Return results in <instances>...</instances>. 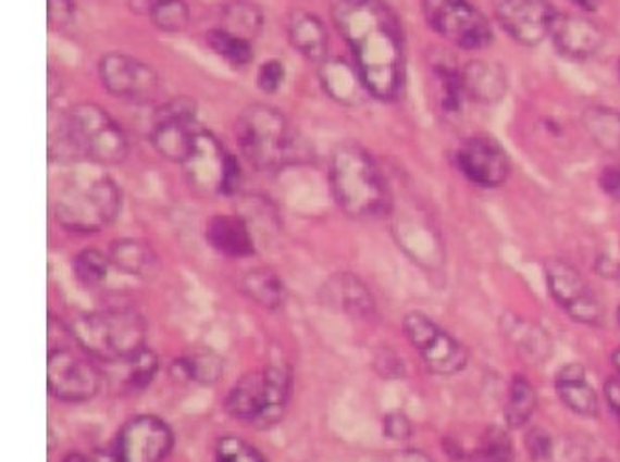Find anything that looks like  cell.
<instances>
[{
	"label": "cell",
	"instance_id": "cell-8",
	"mask_svg": "<svg viewBox=\"0 0 620 462\" xmlns=\"http://www.w3.org/2000/svg\"><path fill=\"white\" fill-rule=\"evenodd\" d=\"M421 4L432 30L459 49H484L489 43V23L469 0H421Z\"/></svg>",
	"mask_w": 620,
	"mask_h": 462
},
{
	"label": "cell",
	"instance_id": "cell-35",
	"mask_svg": "<svg viewBox=\"0 0 620 462\" xmlns=\"http://www.w3.org/2000/svg\"><path fill=\"white\" fill-rule=\"evenodd\" d=\"M110 265H112V261L110 258H106L104 253H100L95 248H87L84 252L78 253V258L75 259L76 277L86 287H99L100 284H104Z\"/></svg>",
	"mask_w": 620,
	"mask_h": 462
},
{
	"label": "cell",
	"instance_id": "cell-17",
	"mask_svg": "<svg viewBox=\"0 0 620 462\" xmlns=\"http://www.w3.org/2000/svg\"><path fill=\"white\" fill-rule=\"evenodd\" d=\"M459 171L480 187H500L509 178L511 165L508 155L495 141L485 137H472L459 147Z\"/></svg>",
	"mask_w": 620,
	"mask_h": 462
},
{
	"label": "cell",
	"instance_id": "cell-33",
	"mask_svg": "<svg viewBox=\"0 0 620 462\" xmlns=\"http://www.w3.org/2000/svg\"><path fill=\"white\" fill-rule=\"evenodd\" d=\"M208 45L219 55H223L226 62L234 63V65H247L252 62V55H255L250 41L234 36L223 28H215L208 34Z\"/></svg>",
	"mask_w": 620,
	"mask_h": 462
},
{
	"label": "cell",
	"instance_id": "cell-29",
	"mask_svg": "<svg viewBox=\"0 0 620 462\" xmlns=\"http://www.w3.org/2000/svg\"><path fill=\"white\" fill-rule=\"evenodd\" d=\"M330 300H335L354 316H369L374 309V300L365 285L350 274L335 276L328 284Z\"/></svg>",
	"mask_w": 620,
	"mask_h": 462
},
{
	"label": "cell",
	"instance_id": "cell-39",
	"mask_svg": "<svg viewBox=\"0 0 620 462\" xmlns=\"http://www.w3.org/2000/svg\"><path fill=\"white\" fill-rule=\"evenodd\" d=\"M49 23L57 28H65L75 18V4L71 0H47Z\"/></svg>",
	"mask_w": 620,
	"mask_h": 462
},
{
	"label": "cell",
	"instance_id": "cell-40",
	"mask_svg": "<svg viewBox=\"0 0 620 462\" xmlns=\"http://www.w3.org/2000/svg\"><path fill=\"white\" fill-rule=\"evenodd\" d=\"M528 453L532 455L534 461H543L550 457L553 451V440L541 429H532L526 437Z\"/></svg>",
	"mask_w": 620,
	"mask_h": 462
},
{
	"label": "cell",
	"instance_id": "cell-11",
	"mask_svg": "<svg viewBox=\"0 0 620 462\" xmlns=\"http://www.w3.org/2000/svg\"><path fill=\"white\" fill-rule=\"evenodd\" d=\"M100 80L106 91L134 104H149L160 95V78L154 68L132 55L108 54L99 65Z\"/></svg>",
	"mask_w": 620,
	"mask_h": 462
},
{
	"label": "cell",
	"instance_id": "cell-3",
	"mask_svg": "<svg viewBox=\"0 0 620 462\" xmlns=\"http://www.w3.org/2000/svg\"><path fill=\"white\" fill-rule=\"evenodd\" d=\"M71 332L91 358L117 363L145 350L147 322L134 309H104L82 314Z\"/></svg>",
	"mask_w": 620,
	"mask_h": 462
},
{
	"label": "cell",
	"instance_id": "cell-23",
	"mask_svg": "<svg viewBox=\"0 0 620 462\" xmlns=\"http://www.w3.org/2000/svg\"><path fill=\"white\" fill-rule=\"evenodd\" d=\"M583 128L595 142V147L608 155L611 163L620 165V113L604 108V105H591L590 110L583 111Z\"/></svg>",
	"mask_w": 620,
	"mask_h": 462
},
{
	"label": "cell",
	"instance_id": "cell-27",
	"mask_svg": "<svg viewBox=\"0 0 620 462\" xmlns=\"http://www.w3.org/2000/svg\"><path fill=\"white\" fill-rule=\"evenodd\" d=\"M245 295L261 308L278 309L286 298L284 284L273 271L269 269H252L241 279Z\"/></svg>",
	"mask_w": 620,
	"mask_h": 462
},
{
	"label": "cell",
	"instance_id": "cell-41",
	"mask_svg": "<svg viewBox=\"0 0 620 462\" xmlns=\"http://www.w3.org/2000/svg\"><path fill=\"white\" fill-rule=\"evenodd\" d=\"M385 435L395 438V440H406L411 437V424L408 416L400 413H393L385 419Z\"/></svg>",
	"mask_w": 620,
	"mask_h": 462
},
{
	"label": "cell",
	"instance_id": "cell-21",
	"mask_svg": "<svg viewBox=\"0 0 620 462\" xmlns=\"http://www.w3.org/2000/svg\"><path fill=\"white\" fill-rule=\"evenodd\" d=\"M287 32L293 47L300 54L311 62H326L330 47L328 32L315 13L293 12Z\"/></svg>",
	"mask_w": 620,
	"mask_h": 462
},
{
	"label": "cell",
	"instance_id": "cell-31",
	"mask_svg": "<svg viewBox=\"0 0 620 462\" xmlns=\"http://www.w3.org/2000/svg\"><path fill=\"white\" fill-rule=\"evenodd\" d=\"M537 409V392L526 377L517 376L509 387L508 403H506V422L511 429H521L534 416Z\"/></svg>",
	"mask_w": 620,
	"mask_h": 462
},
{
	"label": "cell",
	"instance_id": "cell-34",
	"mask_svg": "<svg viewBox=\"0 0 620 462\" xmlns=\"http://www.w3.org/2000/svg\"><path fill=\"white\" fill-rule=\"evenodd\" d=\"M150 17L160 30L181 32L189 25V8L184 0H154Z\"/></svg>",
	"mask_w": 620,
	"mask_h": 462
},
{
	"label": "cell",
	"instance_id": "cell-15",
	"mask_svg": "<svg viewBox=\"0 0 620 462\" xmlns=\"http://www.w3.org/2000/svg\"><path fill=\"white\" fill-rule=\"evenodd\" d=\"M495 10L500 26L519 43L534 47L553 32L550 0H496Z\"/></svg>",
	"mask_w": 620,
	"mask_h": 462
},
{
	"label": "cell",
	"instance_id": "cell-18",
	"mask_svg": "<svg viewBox=\"0 0 620 462\" xmlns=\"http://www.w3.org/2000/svg\"><path fill=\"white\" fill-rule=\"evenodd\" d=\"M554 45L559 54L571 60H587L604 45V34L595 21L574 13H561L554 18Z\"/></svg>",
	"mask_w": 620,
	"mask_h": 462
},
{
	"label": "cell",
	"instance_id": "cell-24",
	"mask_svg": "<svg viewBox=\"0 0 620 462\" xmlns=\"http://www.w3.org/2000/svg\"><path fill=\"white\" fill-rule=\"evenodd\" d=\"M321 80L324 89L342 104H358L365 97V92H369L360 71L350 67L342 60L324 62Z\"/></svg>",
	"mask_w": 620,
	"mask_h": 462
},
{
	"label": "cell",
	"instance_id": "cell-32",
	"mask_svg": "<svg viewBox=\"0 0 620 462\" xmlns=\"http://www.w3.org/2000/svg\"><path fill=\"white\" fill-rule=\"evenodd\" d=\"M506 332L528 361H546L550 353V340L540 327L516 319L511 326H506Z\"/></svg>",
	"mask_w": 620,
	"mask_h": 462
},
{
	"label": "cell",
	"instance_id": "cell-28",
	"mask_svg": "<svg viewBox=\"0 0 620 462\" xmlns=\"http://www.w3.org/2000/svg\"><path fill=\"white\" fill-rule=\"evenodd\" d=\"M173 372L184 382L210 385L223 376V359L210 350L191 351L186 358L174 361Z\"/></svg>",
	"mask_w": 620,
	"mask_h": 462
},
{
	"label": "cell",
	"instance_id": "cell-36",
	"mask_svg": "<svg viewBox=\"0 0 620 462\" xmlns=\"http://www.w3.org/2000/svg\"><path fill=\"white\" fill-rule=\"evenodd\" d=\"M480 462H513V442L500 427H489L478 448Z\"/></svg>",
	"mask_w": 620,
	"mask_h": 462
},
{
	"label": "cell",
	"instance_id": "cell-7",
	"mask_svg": "<svg viewBox=\"0 0 620 462\" xmlns=\"http://www.w3.org/2000/svg\"><path fill=\"white\" fill-rule=\"evenodd\" d=\"M123 195L110 178L89 182L86 187L63 195L57 203L58 221L75 232H99L121 213Z\"/></svg>",
	"mask_w": 620,
	"mask_h": 462
},
{
	"label": "cell",
	"instance_id": "cell-5",
	"mask_svg": "<svg viewBox=\"0 0 620 462\" xmlns=\"http://www.w3.org/2000/svg\"><path fill=\"white\" fill-rule=\"evenodd\" d=\"M292 396V372L284 366H265L248 372L230 390L226 411L236 420L268 429L278 424Z\"/></svg>",
	"mask_w": 620,
	"mask_h": 462
},
{
	"label": "cell",
	"instance_id": "cell-30",
	"mask_svg": "<svg viewBox=\"0 0 620 462\" xmlns=\"http://www.w3.org/2000/svg\"><path fill=\"white\" fill-rule=\"evenodd\" d=\"M112 364H115L117 374H121L119 382L124 392H137V390L149 387V383L154 379L158 366H160L158 358L147 348L132 358Z\"/></svg>",
	"mask_w": 620,
	"mask_h": 462
},
{
	"label": "cell",
	"instance_id": "cell-19",
	"mask_svg": "<svg viewBox=\"0 0 620 462\" xmlns=\"http://www.w3.org/2000/svg\"><path fill=\"white\" fill-rule=\"evenodd\" d=\"M461 86L467 97L478 104H496L508 91V76L500 63L478 60L463 68Z\"/></svg>",
	"mask_w": 620,
	"mask_h": 462
},
{
	"label": "cell",
	"instance_id": "cell-20",
	"mask_svg": "<svg viewBox=\"0 0 620 462\" xmlns=\"http://www.w3.org/2000/svg\"><path fill=\"white\" fill-rule=\"evenodd\" d=\"M206 237L211 247L228 258H248L255 253V240L241 216H213L206 228Z\"/></svg>",
	"mask_w": 620,
	"mask_h": 462
},
{
	"label": "cell",
	"instance_id": "cell-42",
	"mask_svg": "<svg viewBox=\"0 0 620 462\" xmlns=\"http://www.w3.org/2000/svg\"><path fill=\"white\" fill-rule=\"evenodd\" d=\"M602 189L609 195H620V165H611L602 174Z\"/></svg>",
	"mask_w": 620,
	"mask_h": 462
},
{
	"label": "cell",
	"instance_id": "cell-10",
	"mask_svg": "<svg viewBox=\"0 0 620 462\" xmlns=\"http://www.w3.org/2000/svg\"><path fill=\"white\" fill-rule=\"evenodd\" d=\"M545 276L554 300L569 313L572 321L600 326L604 308L574 266L561 259H550L546 261Z\"/></svg>",
	"mask_w": 620,
	"mask_h": 462
},
{
	"label": "cell",
	"instance_id": "cell-16",
	"mask_svg": "<svg viewBox=\"0 0 620 462\" xmlns=\"http://www.w3.org/2000/svg\"><path fill=\"white\" fill-rule=\"evenodd\" d=\"M230 154L208 129L199 128L189 155L182 163L187 182L200 195H221Z\"/></svg>",
	"mask_w": 620,
	"mask_h": 462
},
{
	"label": "cell",
	"instance_id": "cell-12",
	"mask_svg": "<svg viewBox=\"0 0 620 462\" xmlns=\"http://www.w3.org/2000/svg\"><path fill=\"white\" fill-rule=\"evenodd\" d=\"M197 104L191 99L171 100L156 111L152 142L169 161L184 163L191 150L199 126L195 123Z\"/></svg>",
	"mask_w": 620,
	"mask_h": 462
},
{
	"label": "cell",
	"instance_id": "cell-37",
	"mask_svg": "<svg viewBox=\"0 0 620 462\" xmlns=\"http://www.w3.org/2000/svg\"><path fill=\"white\" fill-rule=\"evenodd\" d=\"M215 462H268L252 444L237 437H223L215 448Z\"/></svg>",
	"mask_w": 620,
	"mask_h": 462
},
{
	"label": "cell",
	"instance_id": "cell-46",
	"mask_svg": "<svg viewBox=\"0 0 620 462\" xmlns=\"http://www.w3.org/2000/svg\"><path fill=\"white\" fill-rule=\"evenodd\" d=\"M617 321H619V324H620V308H619V311H617Z\"/></svg>",
	"mask_w": 620,
	"mask_h": 462
},
{
	"label": "cell",
	"instance_id": "cell-2",
	"mask_svg": "<svg viewBox=\"0 0 620 462\" xmlns=\"http://www.w3.org/2000/svg\"><path fill=\"white\" fill-rule=\"evenodd\" d=\"M330 185L337 205L352 218H374L392 205L379 163L358 142H342L334 148Z\"/></svg>",
	"mask_w": 620,
	"mask_h": 462
},
{
	"label": "cell",
	"instance_id": "cell-25",
	"mask_svg": "<svg viewBox=\"0 0 620 462\" xmlns=\"http://www.w3.org/2000/svg\"><path fill=\"white\" fill-rule=\"evenodd\" d=\"M110 261L119 271L132 276H150L160 266L154 250L137 239L115 240L110 248Z\"/></svg>",
	"mask_w": 620,
	"mask_h": 462
},
{
	"label": "cell",
	"instance_id": "cell-26",
	"mask_svg": "<svg viewBox=\"0 0 620 462\" xmlns=\"http://www.w3.org/2000/svg\"><path fill=\"white\" fill-rule=\"evenodd\" d=\"M221 21H223L221 26L223 30L247 39L250 43L260 36L265 25L261 8L252 0H230L221 10Z\"/></svg>",
	"mask_w": 620,
	"mask_h": 462
},
{
	"label": "cell",
	"instance_id": "cell-38",
	"mask_svg": "<svg viewBox=\"0 0 620 462\" xmlns=\"http://www.w3.org/2000/svg\"><path fill=\"white\" fill-rule=\"evenodd\" d=\"M284 78H286L284 65L276 60H271V62L261 65L260 74H258V86H260L261 91L276 92L280 86L284 84Z\"/></svg>",
	"mask_w": 620,
	"mask_h": 462
},
{
	"label": "cell",
	"instance_id": "cell-6",
	"mask_svg": "<svg viewBox=\"0 0 620 462\" xmlns=\"http://www.w3.org/2000/svg\"><path fill=\"white\" fill-rule=\"evenodd\" d=\"M63 136L69 147L99 165H119L128 155L123 129L108 111L94 102H82L67 111Z\"/></svg>",
	"mask_w": 620,
	"mask_h": 462
},
{
	"label": "cell",
	"instance_id": "cell-14",
	"mask_svg": "<svg viewBox=\"0 0 620 462\" xmlns=\"http://www.w3.org/2000/svg\"><path fill=\"white\" fill-rule=\"evenodd\" d=\"M47 383L63 401L91 400L100 388L99 370L69 350H52L47 361Z\"/></svg>",
	"mask_w": 620,
	"mask_h": 462
},
{
	"label": "cell",
	"instance_id": "cell-45",
	"mask_svg": "<svg viewBox=\"0 0 620 462\" xmlns=\"http://www.w3.org/2000/svg\"><path fill=\"white\" fill-rule=\"evenodd\" d=\"M613 364H615V369L619 370V372H620V348H619V350L615 351Z\"/></svg>",
	"mask_w": 620,
	"mask_h": 462
},
{
	"label": "cell",
	"instance_id": "cell-9",
	"mask_svg": "<svg viewBox=\"0 0 620 462\" xmlns=\"http://www.w3.org/2000/svg\"><path fill=\"white\" fill-rule=\"evenodd\" d=\"M404 333L421 353L422 363L435 376H454L466 369L469 351L459 340L441 329L426 314L410 313L404 319Z\"/></svg>",
	"mask_w": 620,
	"mask_h": 462
},
{
	"label": "cell",
	"instance_id": "cell-4",
	"mask_svg": "<svg viewBox=\"0 0 620 462\" xmlns=\"http://www.w3.org/2000/svg\"><path fill=\"white\" fill-rule=\"evenodd\" d=\"M236 137L245 160L260 171H278L297 160L289 123L271 105L245 108L237 117Z\"/></svg>",
	"mask_w": 620,
	"mask_h": 462
},
{
	"label": "cell",
	"instance_id": "cell-47",
	"mask_svg": "<svg viewBox=\"0 0 620 462\" xmlns=\"http://www.w3.org/2000/svg\"><path fill=\"white\" fill-rule=\"evenodd\" d=\"M615 414H617V416L620 419V409H617V411H615Z\"/></svg>",
	"mask_w": 620,
	"mask_h": 462
},
{
	"label": "cell",
	"instance_id": "cell-13",
	"mask_svg": "<svg viewBox=\"0 0 620 462\" xmlns=\"http://www.w3.org/2000/svg\"><path fill=\"white\" fill-rule=\"evenodd\" d=\"M174 437L163 420L144 414L128 420L115 442L117 462H163L173 450Z\"/></svg>",
	"mask_w": 620,
	"mask_h": 462
},
{
	"label": "cell",
	"instance_id": "cell-43",
	"mask_svg": "<svg viewBox=\"0 0 620 462\" xmlns=\"http://www.w3.org/2000/svg\"><path fill=\"white\" fill-rule=\"evenodd\" d=\"M574 2L585 12H595L596 8L600 7L602 0H574Z\"/></svg>",
	"mask_w": 620,
	"mask_h": 462
},
{
	"label": "cell",
	"instance_id": "cell-44",
	"mask_svg": "<svg viewBox=\"0 0 620 462\" xmlns=\"http://www.w3.org/2000/svg\"><path fill=\"white\" fill-rule=\"evenodd\" d=\"M65 462H99V461H95V459H89V457H84V455H71L67 457V461Z\"/></svg>",
	"mask_w": 620,
	"mask_h": 462
},
{
	"label": "cell",
	"instance_id": "cell-1",
	"mask_svg": "<svg viewBox=\"0 0 620 462\" xmlns=\"http://www.w3.org/2000/svg\"><path fill=\"white\" fill-rule=\"evenodd\" d=\"M334 25L352 50L354 63L374 99L395 100L404 86V37L382 0H330Z\"/></svg>",
	"mask_w": 620,
	"mask_h": 462
},
{
	"label": "cell",
	"instance_id": "cell-22",
	"mask_svg": "<svg viewBox=\"0 0 620 462\" xmlns=\"http://www.w3.org/2000/svg\"><path fill=\"white\" fill-rule=\"evenodd\" d=\"M556 387L561 401L574 413L585 419H595L598 414V396L580 364H567L559 370Z\"/></svg>",
	"mask_w": 620,
	"mask_h": 462
}]
</instances>
